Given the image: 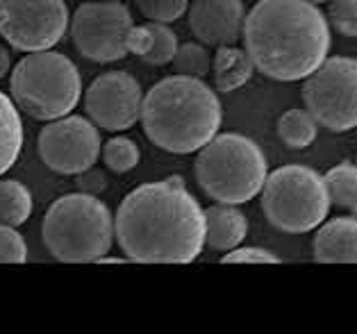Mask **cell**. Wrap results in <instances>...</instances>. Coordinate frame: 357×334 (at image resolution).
Masks as SVG:
<instances>
[{
  "mask_svg": "<svg viewBox=\"0 0 357 334\" xmlns=\"http://www.w3.org/2000/svg\"><path fill=\"white\" fill-rule=\"evenodd\" d=\"M259 196L266 221L287 234L317 230L330 212L324 178L301 164H287L266 173Z\"/></svg>",
  "mask_w": 357,
  "mask_h": 334,
  "instance_id": "cell-7",
  "label": "cell"
},
{
  "mask_svg": "<svg viewBox=\"0 0 357 334\" xmlns=\"http://www.w3.org/2000/svg\"><path fill=\"white\" fill-rule=\"evenodd\" d=\"M114 236L128 259L189 264L205 245V214L180 175L139 184L121 200Z\"/></svg>",
  "mask_w": 357,
  "mask_h": 334,
  "instance_id": "cell-1",
  "label": "cell"
},
{
  "mask_svg": "<svg viewBox=\"0 0 357 334\" xmlns=\"http://www.w3.org/2000/svg\"><path fill=\"white\" fill-rule=\"evenodd\" d=\"M75 187L82 193H89V196H100V193L107 189V175L102 169H96V164H93L89 169H84L82 173H77Z\"/></svg>",
  "mask_w": 357,
  "mask_h": 334,
  "instance_id": "cell-28",
  "label": "cell"
},
{
  "mask_svg": "<svg viewBox=\"0 0 357 334\" xmlns=\"http://www.w3.org/2000/svg\"><path fill=\"white\" fill-rule=\"evenodd\" d=\"M196 153V182L212 200L243 205L259 196L268 173V162L262 148L252 139L237 132H216Z\"/></svg>",
  "mask_w": 357,
  "mask_h": 334,
  "instance_id": "cell-5",
  "label": "cell"
},
{
  "mask_svg": "<svg viewBox=\"0 0 357 334\" xmlns=\"http://www.w3.org/2000/svg\"><path fill=\"white\" fill-rule=\"evenodd\" d=\"M314 259L319 264H355L357 261V221L355 216H339L319 225L314 234Z\"/></svg>",
  "mask_w": 357,
  "mask_h": 334,
  "instance_id": "cell-15",
  "label": "cell"
},
{
  "mask_svg": "<svg viewBox=\"0 0 357 334\" xmlns=\"http://www.w3.org/2000/svg\"><path fill=\"white\" fill-rule=\"evenodd\" d=\"M173 66L176 73L180 75H191V77H205L212 68V57L203 43H182L178 46L176 55H173Z\"/></svg>",
  "mask_w": 357,
  "mask_h": 334,
  "instance_id": "cell-23",
  "label": "cell"
},
{
  "mask_svg": "<svg viewBox=\"0 0 357 334\" xmlns=\"http://www.w3.org/2000/svg\"><path fill=\"white\" fill-rule=\"evenodd\" d=\"M41 239L57 261H100L114 243V214L98 196L66 193L48 207Z\"/></svg>",
  "mask_w": 357,
  "mask_h": 334,
  "instance_id": "cell-4",
  "label": "cell"
},
{
  "mask_svg": "<svg viewBox=\"0 0 357 334\" xmlns=\"http://www.w3.org/2000/svg\"><path fill=\"white\" fill-rule=\"evenodd\" d=\"M132 25V14L126 3L96 0L77 7L68 21V30H71L73 46L82 57L98 64H112L128 57L126 39Z\"/></svg>",
  "mask_w": 357,
  "mask_h": 334,
  "instance_id": "cell-9",
  "label": "cell"
},
{
  "mask_svg": "<svg viewBox=\"0 0 357 334\" xmlns=\"http://www.w3.org/2000/svg\"><path fill=\"white\" fill-rule=\"evenodd\" d=\"M142 98L144 91L132 75L126 71H107L86 86L84 112L96 128L123 132L139 121Z\"/></svg>",
  "mask_w": 357,
  "mask_h": 334,
  "instance_id": "cell-12",
  "label": "cell"
},
{
  "mask_svg": "<svg viewBox=\"0 0 357 334\" xmlns=\"http://www.w3.org/2000/svg\"><path fill=\"white\" fill-rule=\"evenodd\" d=\"M328 19L344 37H357V0H328Z\"/></svg>",
  "mask_w": 357,
  "mask_h": 334,
  "instance_id": "cell-25",
  "label": "cell"
},
{
  "mask_svg": "<svg viewBox=\"0 0 357 334\" xmlns=\"http://www.w3.org/2000/svg\"><path fill=\"white\" fill-rule=\"evenodd\" d=\"M330 205L355 214L357 212V169L353 162H342L324 175Z\"/></svg>",
  "mask_w": 357,
  "mask_h": 334,
  "instance_id": "cell-19",
  "label": "cell"
},
{
  "mask_svg": "<svg viewBox=\"0 0 357 334\" xmlns=\"http://www.w3.org/2000/svg\"><path fill=\"white\" fill-rule=\"evenodd\" d=\"M102 151V162L109 171L114 173H128L142 160L139 146L130 137H112L105 142V146H100Z\"/></svg>",
  "mask_w": 357,
  "mask_h": 334,
  "instance_id": "cell-22",
  "label": "cell"
},
{
  "mask_svg": "<svg viewBox=\"0 0 357 334\" xmlns=\"http://www.w3.org/2000/svg\"><path fill=\"white\" fill-rule=\"evenodd\" d=\"M223 264H280L282 259L266 248H257V245H246V248H232L223 255Z\"/></svg>",
  "mask_w": 357,
  "mask_h": 334,
  "instance_id": "cell-27",
  "label": "cell"
},
{
  "mask_svg": "<svg viewBox=\"0 0 357 334\" xmlns=\"http://www.w3.org/2000/svg\"><path fill=\"white\" fill-rule=\"evenodd\" d=\"M178 34L169 28V23L148 21L144 25H132L128 32L126 48L148 66H167L178 50Z\"/></svg>",
  "mask_w": 357,
  "mask_h": 334,
  "instance_id": "cell-14",
  "label": "cell"
},
{
  "mask_svg": "<svg viewBox=\"0 0 357 334\" xmlns=\"http://www.w3.org/2000/svg\"><path fill=\"white\" fill-rule=\"evenodd\" d=\"M98 128L84 116H62L48 121L39 132L37 151L41 162L59 175H77L100 157Z\"/></svg>",
  "mask_w": 357,
  "mask_h": 334,
  "instance_id": "cell-11",
  "label": "cell"
},
{
  "mask_svg": "<svg viewBox=\"0 0 357 334\" xmlns=\"http://www.w3.org/2000/svg\"><path fill=\"white\" fill-rule=\"evenodd\" d=\"M303 80L305 109L321 128L348 132L357 126V61L353 57H326Z\"/></svg>",
  "mask_w": 357,
  "mask_h": 334,
  "instance_id": "cell-8",
  "label": "cell"
},
{
  "mask_svg": "<svg viewBox=\"0 0 357 334\" xmlns=\"http://www.w3.org/2000/svg\"><path fill=\"white\" fill-rule=\"evenodd\" d=\"M187 14L189 28L203 46H232L241 39L246 16L241 0H194Z\"/></svg>",
  "mask_w": 357,
  "mask_h": 334,
  "instance_id": "cell-13",
  "label": "cell"
},
{
  "mask_svg": "<svg viewBox=\"0 0 357 334\" xmlns=\"http://www.w3.org/2000/svg\"><path fill=\"white\" fill-rule=\"evenodd\" d=\"M34 209L32 193L19 180H0V223L19 227Z\"/></svg>",
  "mask_w": 357,
  "mask_h": 334,
  "instance_id": "cell-20",
  "label": "cell"
},
{
  "mask_svg": "<svg viewBox=\"0 0 357 334\" xmlns=\"http://www.w3.org/2000/svg\"><path fill=\"white\" fill-rule=\"evenodd\" d=\"M66 0H0V34L14 50H48L68 30Z\"/></svg>",
  "mask_w": 357,
  "mask_h": 334,
  "instance_id": "cell-10",
  "label": "cell"
},
{
  "mask_svg": "<svg viewBox=\"0 0 357 334\" xmlns=\"http://www.w3.org/2000/svg\"><path fill=\"white\" fill-rule=\"evenodd\" d=\"M219 96L203 77L169 75L142 98L146 137L167 153L189 155L203 148L221 128Z\"/></svg>",
  "mask_w": 357,
  "mask_h": 334,
  "instance_id": "cell-3",
  "label": "cell"
},
{
  "mask_svg": "<svg viewBox=\"0 0 357 334\" xmlns=\"http://www.w3.org/2000/svg\"><path fill=\"white\" fill-rule=\"evenodd\" d=\"M10 71H12V55H10V50H7V46L0 43V80Z\"/></svg>",
  "mask_w": 357,
  "mask_h": 334,
  "instance_id": "cell-29",
  "label": "cell"
},
{
  "mask_svg": "<svg viewBox=\"0 0 357 334\" xmlns=\"http://www.w3.org/2000/svg\"><path fill=\"white\" fill-rule=\"evenodd\" d=\"M12 100L37 121H55L71 114L82 96L77 66L62 52H28L12 68Z\"/></svg>",
  "mask_w": 357,
  "mask_h": 334,
  "instance_id": "cell-6",
  "label": "cell"
},
{
  "mask_svg": "<svg viewBox=\"0 0 357 334\" xmlns=\"http://www.w3.org/2000/svg\"><path fill=\"white\" fill-rule=\"evenodd\" d=\"M241 39L257 73L296 82L328 57L330 25L307 0H259L243 16Z\"/></svg>",
  "mask_w": 357,
  "mask_h": 334,
  "instance_id": "cell-2",
  "label": "cell"
},
{
  "mask_svg": "<svg viewBox=\"0 0 357 334\" xmlns=\"http://www.w3.org/2000/svg\"><path fill=\"white\" fill-rule=\"evenodd\" d=\"M212 75H214V86L223 93L237 91L246 84L255 68H252L246 50L232 46H219L216 55L212 59Z\"/></svg>",
  "mask_w": 357,
  "mask_h": 334,
  "instance_id": "cell-17",
  "label": "cell"
},
{
  "mask_svg": "<svg viewBox=\"0 0 357 334\" xmlns=\"http://www.w3.org/2000/svg\"><path fill=\"white\" fill-rule=\"evenodd\" d=\"M28 259V245L16 227L0 223V264H23Z\"/></svg>",
  "mask_w": 357,
  "mask_h": 334,
  "instance_id": "cell-26",
  "label": "cell"
},
{
  "mask_svg": "<svg viewBox=\"0 0 357 334\" xmlns=\"http://www.w3.org/2000/svg\"><path fill=\"white\" fill-rule=\"evenodd\" d=\"M23 148V123L19 107L0 91V178L19 160Z\"/></svg>",
  "mask_w": 357,
  "mask_h": 334,
  "instance_id": "cell-18",
  "label": "cell"
},
{
  "mask_svg": "<svg viewBox=\"0 0 357 334\" xmlns=\"http://www.w3.org/2000/svg\"><path fill=\"white\" fill-rule=\"evenodd\" d=\"M307 3H312V5H324V3H328V0H307Z\"/></svg>",
  "mask_w": 357,
  "mask_h": 334,
  "instance_id": "cell-30",
  "label": "cell"
},
{
  "mask_svg": "<svg viewBox=\"0 0 357 334\" xmlns=\"http://www.w3.org/2000/svg\"><path fill=\"white\" fill-rule=\"evenodd\" d=\"M205 214V245L212 250L228 252L246 239L248 234V218L237 209V205H212L203 209Z\"/></svg>",
  "mask_w": 357,
  "mask_h": 334,
  "instance_id": "cell-16",
  "label": "cell"
},
{
  "mask_svg": "<svg viewBox=\"0 0 357 334\" xmlns=\"http://www.w3.org/2000/svg\"><path fill=\"white\" fill-rule=\"evenodd\" d=\"M319 123L310 116L307 109H289L278 121V137L284 146L303 151L317 142Z\"/></svg>",
  "mask_w": 357,
  "mask_h": 334,
  "instance_id": "cell-21",
  "label": "cell"
},
{
  "mask_svg": "<svg viewBox=\"0 0 357 334\" xmlns=\"http://www.w3.org/2000/svg\"><path fill=\"white\" fill-rule=\"evenodd\" d=\"M137 7L148 21L173 23L187 14L189 0H137Z\"/></svg>",
  "mask_w": 357,
  "mask_h": 334,
  "instance_id": "cell-24",
  "label": "cell"
}]
</instances>
